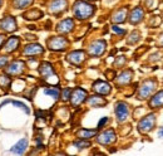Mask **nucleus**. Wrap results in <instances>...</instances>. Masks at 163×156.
Listing matches in <instances>:
<instances>
[{
    "mask_svg": "<svg viewBox=\"0 0 163 156\" xmlns=\"http://www.w3.org/2000/svg\"><path fill=\"white\" fill-rule=\"evenodd\" d=\"M94 7L86 3V2H82V0H78L75 2L74 7H73V13L78 19H87L89 17H92L94 14Z\"/></svg>",
    "mask_w": 163,
    "mask_h": 156,
    "instance_id": "1",
    "label": "nucleus"
},
{
    "mask_svg": "<svg viewBox=\"0 0 163 156\" xmlns=\"http://www.w3.org/2000/svg\"><path fill=\"white\" fill-rule=\"evenodd\" d=\"M156 86H157V82H156L154 80H148V81H146V82L142 85V87L139 88V91H138V98H139V100H146V98H148V97L154 92Z\"/></svg>",
    "mask_w": 163,
    "mask_h": 156,
    "instance_id": "2",
    "label": "nucleus"
},
{
    "mask_svg": "<svg viewBox=\"0 0 163 156\" xmlns=\"http://www.w3.org/2000/svg\"><path fill=\"white\" fill-rule=\"evenodd\" d=\"M154 123H156V116L152 113V115H148L146 116L138 125V130L141 132H149L153 130L154 127Z\"/></svg>",
    "mask_w": 163,
    "mask_h": 156,
    "instance_id": "3",
    "label": "nucleus"
},
{
    "mask_svg": "<svg viewBox=\"0 0 163 156\" xmlns=\"http://www.w3.org/2000/svg\"><path fill=\"white\" fill-rule=\"evenodd\" d=\"M48 45L53 50H63L68 47V40L64 37H54V38L49 39Z\"/></svg>",
    "mask_w": 163,
    "mask_h": 156,
    "instance_id": "4",
    "label": "nucleus"
},
{
    "mask_svg": "<svg viewBox=\"0 0 163 156\" xmlns=\"http://www.w3.org/2000/svg\"><path fill=\"white\" fill-rule=\"evenodd\" d=\"M128 113H129L128 106H127L124 102H118L117 106H116V116H117L118 122L126 121L127 117H128Z\"/></svg>",
    "mask_w": 163,
    "mask_h": 156,
    "instance_id": "5",
    "label": "nucleus"
},
{
    "mask_svg": "<svg viewBox=\"0 0 163 156\" xmlns=\"http://www.w3.org/2000/svg\"><path fill=\"white\" fill-rule=\"evenodd\" d=\"M98 142L102 143V145H108V143H112L114 140H116V133L113 130H107L104 132H102L99 136H98Z\"/></svg>",
    "mask_w": 163,
    "mask_h": 156,
    "instance_id": "6",
    "label": "nucleus"
},
{
    "mask_svg": "<svg viewBox=\"0 0 163 156\" xmlns=\"http://www.w3.org/2000/svg\"><path fill=\"white\" fill-rule=\"evenodd\" d=\"M70 97H72V105H73V106H79L82 102L86 100L87 92H86L84 90H82V88H77Z\"/></svg>",
    "mask_w": 163,
    "mask_h": 156,
    "instance_id": "7",
    "label": "nucleus"
},
{
    "mask_svg": "<svg viewBox=\"0 0 163 156\" xmlns=\"http://www.w3.org/2000/svg\"><path fill=\"white\" fill-rule=\"evenodd\" d=\"M106 50V42L103 40H97L94 42L91 48H89V54L93 55V57H97V55H101L103 52Z\"/></svg>",
    "mask_w": 163,
    "mask_h": 156,
    "instance_id": "8",
    "label": "nucleus"
},
{
    "mask_svg": "<svg viewBox=\"0 0 163 156\" xmlns=\"http://www.w3.org/2000/svg\"><path fill=\"white\" fill-rule=\"evenodd\" d=\"M84 58H86V54H84V52H82V50L72 52V53L67 57V59H68L70 63H73V64H80L84 60Z\"/></svg>",
    "mask_w": 163,
    "mask_h": 156,
    "instance_id": "9",
    "label": "nucleus"
},
{
    "mask_svg": "<svg viewBox=\"0 0 163 156\" xmlns=\"http://www.w3.org/2000/svg\"><path fill=\"white\" fill-rule=\"evenodd\" d=\"M2 29H4L5 32H13L17 29V22L13 17H7L4 18V20L2 22Z\"/></svg>",
    "mask_w": 163,
    "mask_h": 156,
    "instance_id": "10",
    "label": "nucleus"
},
{
    "mask_svg": "<svg viewBox=\"0 0 163 156\" xmlns=\"http://www.w3.org/2000/svg\"><path fill=\"white\" fill-rule=\"evenodd\" d=\"M73 28H74V22L72 19H65L58 24L57 30L59 33H69V32H72Z\"/></svg>",
    "mask_w": 163,
    "mask_h": 156,
    "instance_id": "11",
    "label": "nucleus"
},
{
    "mask_svg": "<svg viewBox=\"0 0 163 156\" xmlns=\"http://www.w3.org/2000/svg\"><path fill=\"white\" fill-rule=\"evenodd\" d=\"M43 52H44V49L40 44H29L24 49L25 55H37V54H42Z\"/></svg>",
    "mask_w": 163,
    "mask_h": 156,
    "instance_id": "12",
    "label": "nucleus"
},
{
    "mask_svg": "<svg viewBox=\"0 0 163 156\" xmlns=\"http://www.w3.org/2000/svg\"><path fill=\"white\" fill-rule=\"evenodd\" d=\"M40 74L43 75V78H44V80H47V81L49 80V78H52V77H55V74L53 72V68H52V65L49 63H43L40 65Z\"/></svg>",
    "mask_w": 163,
    "mask_h": 156,
    "instance_id": "13",
    "label": "nucleus"
},
{
    "mask_svg": "<svg viewBox=\"0 0 163 156\" xmlns=\"http://www.w3.org/2000/svg\"><path fill=\"white\" fill-rule=\"evenodd\" d=\"M23 68H24V63L22 60H15L7 68V72L9 74H19V73H22Z\"/></svg>",
    "mask_w": 163,
    "mask_h": 156,
    "instance_id": "14",
    "label": "nucleus"
},
{
    "mask_svg": "<svg viewBox=\"0 0 163 156\" xmlns=\"http://www.w3.org/2000/svg\"><path fill=\"white\" fill-rule=\"evenodd\" d=\"M93 88H94L96 92H98L101 95H108L111 92V86L108 83H106V82H102V81L96 82L94 86H93Z\"/></svg>",
    "mask_w": 163,
    "mask_h": 156,
    "instance_id": "15",
    "label": "nucleus"
},
{
    "mask_svg": "<svg viewBox=\"0 0 163 156\" xmlns=\"http://www.w3.org/2000/svg\"><path fill=\"white\" fill-rule=\"evenodd\" d=\"M142 19H143V10H142V8H136L132 12L131 17H129L131 24H138L139 22H142Z\"/></svg>",
    "mask_w": 163,
    "mask_h": 156,
    "instance_id": "16",
    "label": "nucleus"
},
{
    "mask_svg": "<svg viewBox=\"0 0 163 156\" xmlns=\"http://www.w3.org/2000/svg\"><path fill=\"white\" fill-rule=\"evenodd\" d=\"M28 147V140L27 138H22L20 141H18L13 147H12V152L14 153H23L25 151V148Z\"/></svg>",
    "mask_w": 163,
    "mask_h": 156,
    "instance_id": "17",
    "label": "nucleus"
},
{
    "mask_svg": "<svg viewBox=\"0 0 163 156\" xmlns=\"http://www.w3.org/2000/svg\"><path fill=\"white\" fill-rule=\"evenodd\" d=\"M65 8H67V0H55V2L52 3L50 10L53 13H60L65 10Z\"/></svg>",
    "mask_w": 163,
    "mask_h": 156,
    "instance_id": "18",
    "label": "nucleus"
},
{
    "mask_svg": "<svg viewBox=\"0 0 163 156\" xmlns=\"http://www.w3.org/2000/svg\"><path fill=\"white\" fill-rule=\"evenodd\" d=\"M152 108H159L163 107V91H159L149 102Z\"/></svg>",
    "mask_w": 163,
    "mask_h": 156,
    "instance_id": "19",
    "label": "nucleus"
},
{
    "mask_svg": "<svg viewBox=\"0 0 163 156\" xmlns=\"http://www.w3.org/2000/svg\"><path fill=\"white\" fill-rule=\"evenodd\" d=\"M132 75H133L132 70H126V72H123V73L118 77L117 83H118V85H127V83L132 80Z\"/></svg>",
    "mask_w": 163,
    "mask_h": 156,
    "instance_id": "20",
    "label": "nucleus"
},
{
    "mask_svg": "<svg viewBox=\"0 0 163 156\" xmlns=\"http://www.w3.org/2000/svg\"><path fill=\"white\" fill-rule=\"evenodd\" d=\"M126 17H127V9L123 8V9H119L114 15H113V22L116 23H122L126 20Z\"/></svg>",
    "mask_w": 163,
    "mask_h": 156,
    "instance_id": "21",
    "label": "nucleus"
},
{
    "mask_svg": "<svg viewBox=\"0 0 163 156\" xmlns=\"http://www.w3.org/2000/svg\"><path fill=\"white\" fill-rule=\"evenodd\" d=\"M18 44H19V39L17 37H12L7 42V44H5V50L7 52H12V50H14L18 47Z\"/></svg>",
    "mask_w": 163,
    "mask_h": 156,
    "instance_id": "22",
    "label": "nucleus"
},
{
    "mask_svg": "<svg viewBox=\"0 0 163 156\" xmlns=\"http://www.w3.org/2000/svg\"><path fill=\"white\" fill-rule=\"evenodd\" d=\"M88 103L93 107H99V106H103V105H106V101L103 100V98H101V97H97V96H93V97H91L89 100H88Z\"/></svg>",
    "mask_w": 163,
    "mask_h": 156,
    "instance_id": "23",
    "label": "nucleus"
},
{
    "mask_svg": "<svg viewBox=\"0 0 163 156\" xmlns=\"http://www.w3.org/2000/svg\"><path fill=\"white\" fill-rule=\"evenodd\" d=\"M96 133H97L96 130H80V131L78 132V136H79L80 138H91V137H93Z\"/></svg>",
    "mask_w": 163,
    "mask_h": 156,
    "instance_id": "24",
    "label": "nucleus"
},
{
    "mask_svg": "<svg viewBox=\"0 0 163 156\" xmlns=\"http://www.w3.org/2000/svg\"><path fill=\"white\" fill-rule=\"evenodd\" d=\"M33 3V0H14V5L15 8H27Z\"/></svg>",
    "mask_w": 163,
    "mask_h": 156,
    "instance_id": "25",
    "label": "nucleus"
},
{
    "mask_svg": "<svg viewBox=\"0 0 163 156\" xmlns=\"http://www.w3.org/2000/svg\"><path fill=\"white\" fill-rule=\"evenodd\" d=\"M44 92H45V95H49L53 98H58L59 97V90L58 88H49V90H45Z\"/></svg>",
    "mask_w": 163,
    "mask_h": 156,
    "instance_id": "26",
    "label": "nucleus"
},
{
    "mask_svg": "<svg viewBox=\"0 0 163 156\" xmlns=\"http://www.w3.org/2000/svg\"><path fill=\"white\" fill-rule=\"evenodd\" d=\"M74 146H77L78 148H86V147L89 146V142H87V141H79V142H75Z\"/></svg>",
    "mask_w": 163,
    "mask_h": 156,
    "instance_id": "27",
    "label": "nucleus"
},
{
    "mask_svg": "<svg viewBox=\"0 0 163 156\" xmlns=\"http://www.w3.org/2000/svg\"><path fill=\"white\" fill-rule=\"evenodd\" d=\"M8 63V58L7 57H0V67H4Z\"/></svg>",
    "mask_w": 163,
    "mask_h": 156,
    "instance_id": "28",
    "label": "nucleus"
},
{
    "mask_svg": "<svg viewBox=\"0 0 163 156\" xmlns=\"http://www.w3.org/2000/svg\"><path fill=\"white\" fill-rule=\"evenodd\" d=\"M107 122H108V118H107V117H103V118H102V120L99 121V123H98V127L101 128V127H102L103 125H106Z\"/></svg>",
    "mask_w": 163,
    "mask_h": 156,
    "instance_id": "29",
    "label": "nucleus"
},
{
    "mask_svg": "<svg viewBox=\"0 0 163 156\" xmlns=\"http://www.w3.org/2000/svg\"><path fill=\"white\" fill-rule=\"evenodd\" d=\"M157 45L163 47V34H161V35H159V38H158V40H157Z\"/></svg>",
    "mask_w": 163,
    "mask_h": 156,
    "instance_id": "30",
    "label": "nucleus"
},
{
    "mask_svg": "<svg viewBox=\"0 0 163 156\" xmlns=\"http://www.w3.org/2000/svg\"><path fill=\"white\" fill-rule=\"evenodd\" d=\"M69 93H70V91H69V90H65V91L63 92V98H64V100H68V98H69Z\"/></svg>",
    "mask_w": 163,
    "mask_h": 156,
    "instance_id": "31",
    "label": "nucleus"
},
{
    "mask_svg": "<svg viewBox=\"0 0 163 156\" xmlns=\"http://www.w3.org/2000/svg\"><path fill=\"white\" fill-rule=\"evenodd\" d=\"M113 30H114L116 33H119V34H123V33H124V30H123V29H119V28H118V27H116V25L113 27Z\"/></svg>",
    "mask_w": 163,
    "mask_h": 156,
    "instance_id": "32",
    "label": "nucleus"
},
{
    "mask_svg": "<svg viewBox=\"0 0 163 156\" xmlns=\"http://www.w3.org/2000/svg\"><path fill=\"white\" fill-rule=\"evenodd\" d=\"M3 43H4V37H3V35H0V47H2Z\"/></svg>",
    "mask_w": 163,
    "mask_h": 156,
    "instance_id": "33",
    "label": "nucleus"
},
{
    "mask_svg": "<svg viewBox=\"0 0 163 156\" xmlns=\"http://www.w3.org/2000/svg\"><path fill=\"white\" fill-rule=\"evenodd\" d=\"M158 133H159V136H161V137H163V128H161Z\"/></svg>",
    "mask_w": 163,
    "mask_h": 156,
    "instance_id": "34",
    "label": "nucleus"
},
{
    "mask_svg": "<svg viewBox=\"0 0 163 156\" xmlns=\"http://www.w3.org/2000/svg\"><path fill=\"white\" fill-rule=\"evenodd\" d=\"M0 7H2V0H0Z\"/></svg>",
    "mask_w": 163,
    "mask_h": 156,
    "instance_id": "35",
    "label": "nucleus"
}]
</instances>
